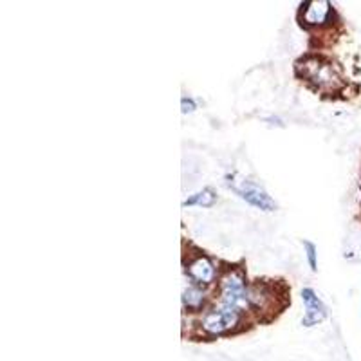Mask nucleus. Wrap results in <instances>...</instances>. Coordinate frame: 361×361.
<instances>
[{
	"mask_svg": "<svg viewBox=\"0 0 361 361\" xmlns=\"http://www.w3.org/2000/svg\"><path fill=\"white\" fill-rule=\"evenodd\" d=\"M304 246H305V250H307V259H309V264H311V269L316 271V266H318V264H316V247H314V244L304 243Z\"/></svg>",
	"mask_w": 361,
	"mask_h": 361,
	"instance_id": "9d476101",
	"label": "nucleus"
},
{
	"mask_svg": "<svg viewBox=\"0 0 361 361\" xmlns=\"http://www.w3.org/2000/svg\"><path fill=\"white\" fill-rule=\"evenodd\" d=\"M183 304H185V307L195 311V309H199L204 304V293L199 288H195V286L185 289V293H183Z\"/></svg>",
	"mask_w": 361,
	"mask_h": 361,
	"instance_id": "1a4fd4ad",
	"label": "nucleus"
},
{
	"mask_svg": "<svg viewBox=\"0 0 361 361\" xmlns=\"http://www.w3.org/2000/svg\"><path fill=\"white\" fill-rule=\"evenodd\" d=\"M221 300L226 307H247L251 304V293L246 288V280L240 271H228L221 283Z\"/></svg>",
	"mask_w": 361,
	"mask_h": 361,
	"instance_id": "f257e3e1",
	"label": "nucleus"
},
{
	"mask_svg": "<svg viewBox=\"0 0 361 361\" xmlns=\"http://www.w3.org/2000/svg\"><path fill=\"white\" fill-rule=\"evenodd\" d=\"M331 17V4L325 0H311L302 9V20L307 25H322Z\"/></svg>",
	"mask_w": 361,
	"mask_h": 361,
	"instance_id": "423d86ee",
	"label": "nucleus"
},
{
	"mask_svg": "<svg viewBox=\"0 0 361 361\" xmlns=\"http://www.w3.org/2000/svg\"><path fill=\"white\" fill-rule=\"evenodd\" d=\"M238 320H240V316H238L237 309L222 305L221 309H215V311L208 312L204 316L202 327L209 334H222L231 331L233 327H237Z\"/></svg>",
	"mask_w": 361,
	"mask_h": 361,
	"instance_id": "7ed1b4c3",
	"label": "nucleus"
},
{
	"mask_svg": "<svg viewBox=\"0 0 361 361\" xmlns=\"http://www.w3.org/2000/svg\"><path fill=\"white\" fill-rule=\"evenodd\" d=\"M228 185L231 186L233 192H237L244 201L250 202L255 208L264 209V212H273V209H276L275 201L267 195L266 190L260 188V186L257 185V183H253V180L246 179V177L243 176H233L230 177Z\"/></svg>",
	"mask_w": 361,
	"mask_h": 361,
	"instance_id": "f03ea898",
	"label": "nucleus"
},
{
	"mask_svg": "<svg viewBox=\"0 0 361 361\" xmlns=\"http://www.w3.org/2000/svg\"><path fill=\"white\" fill-rule=\"evenodd\" d=\"M300 69H304V76L307 80H311L312 83H316L318 87H333L338 82L336 74H334L333 67L329 63L320 62L316 58H309L305 60L304 66H298Z\"/></svg>",
	"mask_w": 361,
	"mask_h": 361,
	"instance_id": "20e7f679",
	"label": "nucleus"
},
{
	"mask_svg": "<svg viewBox=\"0 0 361 361\" xmlns=\"http://www.w3.org/2000/svg\"><path fill=\"white\" fill-rule=\"evenodd\" d=\"M188 275L190 279L195 280V283L206 286V283L214 282L215 267L209 259H206V257H197V259L190 262Z\"/></svg>",
	"mask_w": 361,
	"mask_h": 361,
	"instance_id": "0eeeda50",
	"label": "nucleus"
},
{
	"mask_svg": "<svg viewBox=\"0 0 361 361\" xmlns=\"http://www.w3.org/2000/svg\"><path fill=\"white\" fill-rule=\"evenodd\" d=\"M195 111V103L188 98H183V112H193Z\"/></svg>",
	"mask_w": 361,
	"mask_h": 361,
	"instance_id": "9b49d317",
	"label": "nucleus"
},
{
	"mask_svg": "<svg viewBox=\"0 0 361 361\" xmlns=\"http://www.w3.org/2000/svg\"><path fill=\"white\" fill-rule=\"evenodd\" d=\"M215 201H217V195H215L214 190H202V192L195 193V195H192L190 199H186L183 204L185 206H204V208H209V206H214Z\"/></svg>",
	"mask_w": 361,
	"mask_h": 361,
	"instance_id": "6e6552de",
	"label": "nucleus"
},
{
	"mask_svg": "<svg viewBox=\"0 0 361 361\" xmlns=\"http://www.w3.org/2000/svg\"><path fill=\"white\" fill-rule=\"evenodd\" d=\"M302 300H304L305 304V316L302 318V325L304 327H312V325L320 324L327 316V307L324 305V302L316 296L312 289H304L302 291Z\"/></svg>",
	"mask_w": 361,
	"mask_h": 361,
	"instance_id": "39448f33",
	"label": "nucleus"
}]
</instances>
